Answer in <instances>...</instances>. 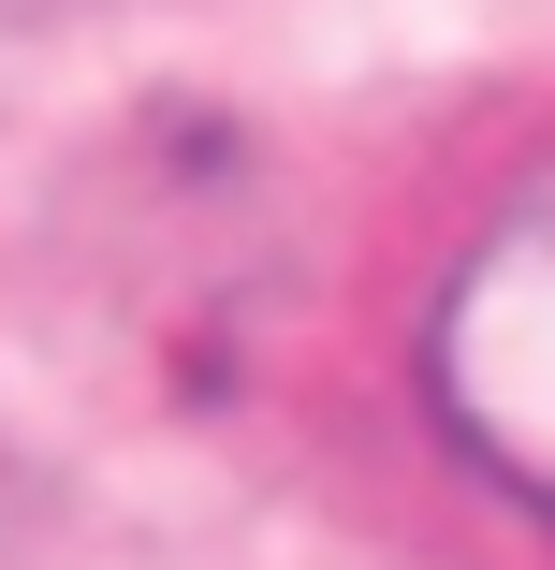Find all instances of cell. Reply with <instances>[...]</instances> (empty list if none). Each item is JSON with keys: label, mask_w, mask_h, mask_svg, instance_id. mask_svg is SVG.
Wrapping results in <instances>:
<instances>
[{"label": "cell", "mask_w": 555, "mask_h": 570, "mask_svg": "<svg viewBox=\"0 0 555 570\" xmlns=\"http://www.w3.org/2000/svg\"><path fill=\"white\" fill-rule=\"evenodd\" d=\"M424 395H438V439L555 527V161L512 176L483 235L454 249L424 307Z\"/></svg>", "instance_id": "obj_1"}]
</instances>
